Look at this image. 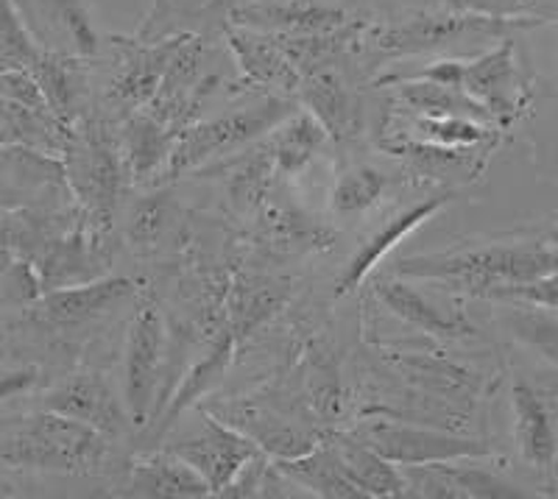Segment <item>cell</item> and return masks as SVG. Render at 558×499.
I'll use <instances>...</instances> for the list:
<instances>
[{
    "label": "cell",
    "instance_id": "1",
    "mask_svg": "<svg viewBox=\"0 0 558 499\" xmlns=\"http://www.w3.org/2000/svg\"><path fill=\"white\" fill-rule=\"evenodd\" d=\"M558 271V248L547 243H517V246H483L466 252L413 254L400 259L397 277L433 279L483 296L500 284L531 282Z\"/></svg>",
    "mask_w": 558,
    "mask_h": 499
},
{
    "label": "cell",
    "instance_id": "2",
    "mask_svg": "<svg viewBox=\"0 0 558 499\" xmlns=\"http://www.w3.org/2000/svg\"><path fill=\"white\" fill-rule=\"evenodd\" d=\"M109 438L57 411L34 413L0 436V463L14 468L82 474L101 466Z\"/></svg>",
    "mask_w": 558,
    "mask_h": 499
},
{
    "label": "cell",
    "instance_id": "3",
    "mask_svg": "<svg viewBox=\"0 0 558 499\" xmlns=\"http://www.w3.org/2000/svg\"><path fill=\"white\" fill-rule=\"evenodd\" d=\"M296 109V104L288 98L271 95L266 101L254 104V107L235 109V112H223L209 121L193 123L182 129L173 139L171 157L166 162L168 177H182L187 171H196L213 157H223L227 151L246 146L252 139L263 137L266 132H274L282 121H288Z\"/></svg>",
    "mask_w": 558,
    "mask_h": 499
},
{
    "label": "cell",
    "instance_id": "4",
    "mask_svg": "<svg viewBox=\"0 0 558 499\" xmlns=\"http://www.w3.org/2000/svg\"><path fill=\"white\" fill-rule=\"evenodd\" d=\"M64 182L78 198L87 218L98 229L109 227L121 193V159L118 148L98 123L70 126L62 151Z\"/></svg>",
    "mask_w": 558,
    "mask_h": 499
},
{
    "label": "cell",
    "instance_id": "5",
    "mask_svg": "<svg viewBox=\"0 0 558 499\" xmlns=\"http://www.w3.org/2000/svg\"><path fill=\"white\" fill-rule=\"evenodd\" d=\"M506 28L500 17L483 12H450V14H418L400 20L391 26L363 28L361 45L380 57H413L461 45L466 39L497 37Z\"/></svg>",
    "mask_w": 558,
    "mask_h": 499
},
{
    "label": "cell",
    "instance_id": "6",
    "mask_svg": "<svg viewBox=\"0 0 558 499\" xmlns=\"http://www.w3.org/2000/svg\"><path fill=\"white\" fill-rule=\"evenodd\" d=\"M361 441L375 447L386 461L397 466H425L441 461H475L492 455V447L477 438L436 430L427 424L393 422V418H366L355 427Z\"/></svg>",
    "mask_w": 558,
    "mask_h": 499
},
{
    "label": "cell",
    "instance_id": "7",
    "mask_svg": "<svg viewBox=\"0 0 558 499\" xmlns=\"http://www.w3.org/2000/svg\"><path fill=\"white\" fill-rule=\"evenodd\" d=\"M166 368V321L157 304H143L134 313L123 346V405L132 424L151 422L157 407L159 374Z\"/></svg>",
    "mask_w": 558,
    "mask_h": 499
},
{
    "label": "cell",
    "instance_id": "8",
    "mask_svg": "<svg viewBox=\"0 0 558 499\" xmlns=\"http://www.w3.org/2000/svg\"><path fill=\"white\" fill-rule=\"evenodd\" d=\"M202 413V427H198L193 436L171 443L168 452H173V455L182 458L187 466L196 468L204 480L209 483V488H213V497H221L223 488L235 480L238 474L243 472V466L260 455L263 449L257 447L252 438L243 436L241 430L229 427L221 418H216L209 411H204V407Z\"/></svg>",
    "mask_w": 558,
    "mask_h": 499
},
{
    "label": "cell",
    "instance_id": "9",
    "mask_svg": "<svg viewBox=\"0 0 558 499\" xmlns=\"http://www.w3.org/2000/svg\"><path fill=\"white\" fill-rule=\"evenodd\" d=\"M204 411H209L216 418H221L223 424L252 438L274 461L305 455V452H311L313 447L322 443V436L305 430L302 424L291 422V418L260 405V402H252V399H235L229 405L204 407Z\"/></svg>",
    "mask_w": 558,
    "mask_h": 499
},
{
    "label": "cell",
    "instance_id": "10",
    "mask_svg": "<svg viewBox=\"0 0 558 499\" xmlns=\"http://www.w3.org/2000/svg\"><path fill=\"white\" fill-rule=\"evenodd\" d=\"M405 480V497L433 499H514L520 488L500 480L497 474L477 466H463V461L425 463V466H400Z\"/></svg>",
    "mask_w": 558,
    "mask_h": 499
},
{
    "label": "cell",
    "instance_id": "11",
    "mask_svg": "<svg viewBox=\"0 0 558 499\" xmlns=\"http://www.w3.org/2000/svg\"><path fill=\"white\" fill-rule=\"evenodd\" d=\"M182 37L184 34L168 39H140V42L121 39V68L109 84L112 101L129 112L146 109L159 93V84L166 78V70Z\"/></svg>",
    "mask_w": 558,
    "mask_h": 499
},
{
    "label": "cell",
    "instance_id": "12",
    "mask_svg": "<svg viewBox=\"0 0 558 499\" xmlns=\"http://www.w3.org/2000/svg\"><path fill=\"white\" fill-rule=\"evenodd\" d=\"M134 293V282L126 277H98L82 284H68L45 291L34 302V316L51 327H78L93 318L107 316L112 307Z\"/></svg>",
    "mask_w": 558,
    "mask_h": 499
},
{
    "label": "cell",
    "instance_id": "13",
    "mask_svg": "<svg viewBox=\"0 0 558 499\" xmlns=\"http://www.w3.org/2000/svg\"><path fill=\"white\" fill-rule=\"evenodd\" d=\"M45 407L62 413V416L78 418L107 438H121L132 424L123 397L118 399V393L101 374H78V377L68 379L45 397Z\"/></svg>",
    "mask_w": 558,
    "mask_h": 499
},
{
    "label": "cell",
    "instance_id": "14",
    "mask_svg": "<svg viewBox=\"0 0 558 499\" xmlns=\"http://www.w3.org/2000/svg\"><path fill=\"white\" fill-rule=\"evenodd\" d=\"M461 89L475 98L492 118H514L522 101L520 70L514 62V42L506 39L483 57L463 62Z\"/></svg>",
    "mask_w": 558,
    "mask_h": 499
},
{
    "label": "cell",
    "instance_id": "15",
    "mask_svg": "<svg viewBox=\"0 0 558 499\" xmlns=\"http://www.w3.org/2000/svg\"><path fill=\"white\" fill-rule=\"evenodd\" d=\"M232 23L254 28V32L291 37V34H318L341 28L352 20L338 9L311 3V0H257L232 9Z\"/></svg>",
    "mask_w": 558,
    "mask_h": 499
},
{
    "label": "cell",
    "instance_id": "16",
    "mask_svg": "<svg viewBox=\"0 0 558 499\" xmlns=\"http://www.w3.org/2000/svg\"><path fill=\"white\" fill-rule=\"evenodd\" d=\"M386 363L405 382L416 386L427 397H436L438 402H470L481 393V377L441 354L386 352Z\"/></svg>",
    "mask_w": 558,
    "mask_h": 499
},
{
    "label": "cell",
    "instance_id": "17",
    "mask_svg": "<svg viewBox=\"0 0 558 499\" xmlns=\"http://www.w3.org/2000/svg\"><path fill=\"white\" fill-rule=\"evenodd\" d=\"M227 39L238 68L243 70V76L248 82L282 89V93H299V87H302V73L293 68L288 53L279 48V42L271 34L254 32V28L232 23L227 28Z\"/></svg>",
    "mask_w": 558,
    "mask_h": 499
},
{
    "label": "cell",
    "instance_id": "18",
    "mask_svg": "<svg viewBox=\"0 0 558 499\" xmlns=\"http://www.w3.org/2000/svg\"><path fill=\"white\" fill-rule=\"evenodd\" d=\"M375 296L380 299V304L386 307L391 316H397L400 321L411 324L418 332L433 338H463L472 336L475 329L461 313H447L441 311L436 302L425 296L422 291H416L411 282L405 279H380L375 284Z\"/></svg>",
    "mask_w": 558,
    "mask_h": 499
},
{
    "label": "cell",
    "instance_id": "19",
    "mask_svg": "<svg viewBox=\"0 0 558 499\" xmlns=\"http://www.w3.org/2000/svg\"><path fill=\"white\" fill-rule=\"evenodd\" d=\"M450 198L452 193H438V196L425 198V202L413 204L411 209H402L400 216H393L386 227L377 229V232L372 234L361 248H357L355 257L349 259L347 271H343L341 279H338V296L355 291L357 284L372 273V268H375L377 263H380V259L402 241V238H408L413 229H418L425 221H430L438 209L445 207V204H450Z\"/></svg>",
    "mask_w": 558,
    "mask_h": 499
},
{
    "label": "cell",
    "instance_id": "20",
    "mask_svg": "<svg viewBox=\"0 0 558 499\" xmlns=\"http://www.w3.org/2000/svg\"><path fill=\"white\" fill-rule=\"evenodd\" d=\"M302 101L307 104V112L318 118L327 134L338 139L355 137L363 126V107L357 95L347 87L341 76L332 68H324L302 78Z\"/></svg>",
    "mask_w": 558,
    "mask_h": 499
},
{
    "label": "cell",
    "instance_id": "21",
    "mask_svg": "<svg viewBox=\"0 0 558 499\" xmlns=\"http://www.w3.org/2000/svg\"><path fill=\"white\" fill-rule=\"evenodd\" d=\"M129 494L154 499H202L213 497V488L196 468L162 449L134 461L129 474Z\"/></svg>",
    "mask_w": 558,
    "mask_h": 499
},
{
    "label": "cell",
    "instance_id": "22",
    "mask_svg": "<svg viewBox=\"0 0 558 499\" xmlns=\"http://www.w3.org/2000/svg\"><path fill=\"white\" fill-rule=\"evenodd\" d=\"M511 405H514V438L520 447L522 461L533 468H550L556 461V427L547 411L545 399L531 382L514 379L511 386Z\"/></svg>",
    "mask_w": 558,
    "mask_h": 499
},
{
    "label": "cell",
    "instance_id": "23",
    "mask_svg": "<svg viewBox=\"0 0 558 499\" xmlns=\"http://www.w3.org/2000/svg\"><path fill=\"white\" fill-rule=\"evenodd\" d=\"M327 441L336 449L347 477L361 488L363 497H405V480L397 463L386 461L375 447L355 436V433H332Z\"/></svg>",
    "mask_w": 558,
    "mask_h": 499
},
{
    "label": "cell",
    "instance_id": "24",
    "mask_svg": "<svg viewBox=\"0 0 558 499\" xmlns=\"http://www.w3.org/2000/svg\"><path fill=\"white\" fill-rule=\"evenodd\" d=\"M235 343L238 338L232 336V329L229 327L223 329L216 341H213L209 352L204 354L202 361L187 372V377L182 379V386L177 388V393H173V399L166 405V411L157 413V416L151 418L154 433H157V436H166L187 407L196 405L198 399H202L209 388L221 382V377L229 368V361H232V352H235Z\"/></svg>",
    "mask_w": 558,
    "mask_h": 499
},
{
    "label": "cell",
    "instance_id": "25",
    "mask_svg": "<svg viewBox=\"0 0 558 499\" xmlns=\"http://www.w3.org/2000/svg\"><path fill=\"white\" fill-rule=\"evenodd\" d=\"M288 284L271 277H238L227 293V321L232 336L241 341L252 329L266 324L286 304Z\"/></svg>",
    "mask_w": 558,
    "mask_h": 499
},
{
    "label": "cell",
    "instance_id": "26",
    "mask_svg": "<svg viewBox=\"0 0 558 499\" xmlns=\"http://www.w3.org/2000/svg\"><path fill=\"white\" fill-rule=\"evenodd\" d=\"M274 463H277L279 472H286L299 488H307L313 497L363 499L361 488L349 480L347 472L341 468V461H338L330 441H322L305 455L282 458V461Z\"/></svg>",
    "mask_w": 558,
    "mask_h": 499
},
{
    "label": "cell",
    "instance_id": "27",
    "mask_svg": "<svg viewBox=\"0 0 558 499\" xmlns=\"http://www.w3.org/2000/svg\"><path fill=\"white\" fill-rule=\"evenodd\" d=\"M393 95L411 109L413 114H430V118H472L486 121L492 114L458 87L430 82V78L411 76L393 82Z\"/></svg>",
    "mask_w": 558,
    "mask_h": 499
},
{
    "label": "cell",
    "instance_id": "28",
    "mask_svg": "<svg viewBox=\"0 0 558 499\" xmlns=\"http://www.w3.org/2000/svg\"><path fill=\"white\" fill-rule=\"evenodd\" d=\"M327 137L330 134H327V129L318 123V118L313 112L291 114L288 121L279 123L271 143H268V151H271L274 165H277V173L293 177V173L302 171L316 157L318 148L324 146Z\"/></svg>",
    "mask_w": 558,
    "mask_h": 499
},
{
    "label": "cell",
    "instance_id": "29",
    "mask_svg": "<svg viewBox=\"0 0 558 499\" xmlns=\"http://www.w3.org/2000/svg\"><path fill=\"white\" fill-rule=\"evenodd\" d=\"M23 20H34L39 14L43 23L62 34L70 42V51L78 57H93L98 51V34L89 17L84 0H32V7L23 9Z\"/></svg>",
    "mask_w": 558,
    "mask_h": 499
},
{
    "label": "cell",
    "instance_id": "30",
    "mask_svg": "<svg viewBox=\"0 0 558 499\" xmlns=\"http://www.w3.org/2000/svg\"><path fill=\"white\" fill-rule=\"evenodd\" d=\"M177 132H171L166 121L148 109H137L126 123V157L132 162L134 173L148 177L162 165V159L171 157Z\"/></svg>",
    "mask_w": 558,
    "mask_h": 499
},
{
    "label": "cell",
    "instance_id": "31",
    "mask_svg": "<svg viewBox=\"0 0 558 499\" xmlns=\"http://www.w3.org/2000/svg\"><path fill=\"white\" fill-rule=\"evenodd\" d=\"M70 59L59 51H43L32 73L45 93V101L51 107L64 126H73V109H76V78Z\"/></svg>",
    "mask_w": 558,
    "mask_h": 499
},
{
    "label": "cell",
    "instance_id": "32",
    "mask_svg": "<svg viewBox=\"0 0 558 499\" xmlns=\"http://www.w3.org/2000/svg\"><path fill=\"white\" fill-rule=\"evenodd\" d=\"M388 184H391V179L372 165L352 168V171L341 173L336 187H332V209L338 216H361L386 196Z\"/></svg>",
    "mask_w": 558,
    "mask_h": 499
},
{
    "label": "cell",
    "instance_id": "33",
    "mask_svg": "<svg viewBox=\"0 0 558 499\" xmlns=\"http://www.w3.org/2000/svg\"><path fill=\"white\" fill-rule=\"evenodd\" d=\"M506 327L522 343L558 363V316L545 313V307H536V304L511 302L506 313Z\"/></svg>",
    "mask_w": 558,
    "mask_h": 499
},
{
    "label": "cell",
    "instance_id": "34",
    "mask_svg": "<svg viewBox=\"0 0 558 499\" xmlns=\"http://www.w3.org/2000/svg\"><path fill=\"white\" fill-rule=\"evenodd\" d=\"M413 139L445 148H472L488 139V129L472 118H430L416 114L411 121Z\"/></svg>",
    "mask_w": 558,
    "mask_h": 499
},
{
    "label": "cell",
    "instance_id": "35",
    "mask_svg": "<svg viewBox=\"0 0 558 499\" xmlns=\"http://www.w3.org/2000/svg\"><path fill=\"white\" fill-rule=\"evenodd\" d=\"M43 45L26 26L14 0H0V53L12 59L17 68L32 70L43 57Z\"/></svg>",
    "mask_w": 558,
    "mask_h": 499
},
{
    "label": "cell",
    "instance_id": "36",
    "mask_svg": "<svg viewBox=\"0 0 558 499\" xmlns=\"http://www.w3.org/2000/svg\"><path fill=\"white\" fill-rule=\"evenodd\" d=\"M277 173V165H274L271 151H260L254 157L243 159L241 165L232 173V182H229V193L235 198V204L252 209L260 204V198L266 196V190L271 187V179Z\"/></svg>",
    "mask_w": 558,
    "mask_h": 499
},
{
    "label": "cell",
    "instance_id": "37",
    "mask_svg": "<svg viewBox=\"0 0 558 499\" xmlns=\"http://www.w3.org/2000/svg\"><path fill=\"white\" fill-rule=\"evenodd\" d=\"M268 229H271V238L296 248L330 246L332 241V232L313 223L302 212H293V209H271L268 212Z\"/></svg>",
    "mask_w": 558,
    "mask_h": 499
},
{
    "label": "cell",
    "instance_id": "38",
    "mask_svg": "<svg viewBox=\"0 0 558 499\" xmlns=\"http://www.w3.org/2000/svg\"><path fill=\"white\" fill-rule=\"evenodd\" d=\"M483 299L536 304V307H545V311H558V271L536 277L531 282L500 284V288H492V291L483 293Z\"/></svg>",
    "mask_w": 558,
    "mask_h": 499
},
{
    "label": "cell",
    "instance_id": "39",
    "mask_svg": "<svg viewBox=\"0 0 558 499\" xmlns=\"http://www.w3.org/2000/svg\"><path fill=\"white\" fill-rule=\"evenodd\" d=\"M168 221V202L162 196H151L140 202L129 221V234L137 246H154L157 238L162 234Z\"/></svg>",
    "mask_w": 558,
    "mask_h": 499
},
{
    "label": "cell",
    "instance_id": "40",
    "mask_svg": "<svg viewBox=\"0 0 558 499\" xmlns=\"http://www.w3.org/2000/svg\"><path fill=\"white\" fill-rule=\"evenodd\" d=\"M39 372L34 366L26 368H12V372H0V405L9 402V399L20 397V393H28L37 386Z\"/></svg>",
    "mask_w": 558,
    "mask_h": 499
},
{
    "label": "cell",
    "instance_id": "41",
    "mask_svg": "<svg viewBox=\"0 0 558 499\" xmlns=\"http://www.w3.org/2000/svg\"><path fill=\"white\" fill-rule=\"evenodd\" d=\"M14 254H17V248L12 246V241L7 238V232L0 229V282H3V277L9 273V268L14 266Z\"/></svg>",
    "mask_w": 558,
    "mask_h": 499
},
{
    "label": "cell",
    "instance_id": "42",
    "mask_svg": "<svg viewBox=\"0 0 558 499\" xmlns=\"http://www.w3.org/2000/svg\"><path fill=\"white\" fill-rule=\"evenodd\" d=\"M545 243H547V246L558 248V227L547 229V232H545Z\"/></svg>",
    "mask_w": 558,
    "mask_h": 499
},
{
    "label": "cell",
    "instance_id": "43",
    "mask_svg": "<svg viewBox=\"0 0 558 499\" xmlns=\"http://www.w3.org/2000/svg\"><path fill=\"white\" fill-rule=\"evenodd\" d=\"M14 68H17V64H14L12 59H7V57H3V53H0V73H7V70H14Z\"/></svg>",
    "mask_w": 558,
    "mask_h": 499
}]
</instances>
